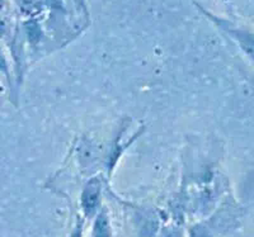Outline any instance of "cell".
<instances>
[{"instance_id":"6da1fadb","label":"cell","mask_w":254,"mask_h":237,"mask_svg":"<svg viewBox=\"0 0 254 237\" xmlns=\"http://www.w3.org/2000/svg\"><path fill=\"white\" fill-rule=\"evenodd\" d=\"M98 184L94 182L89 183L83 194V208L87 214H92L95 209L97 200H98Z\"/></svg>"},{"instance_id":"7a4b0ae2","label":"cell","mask_w":254,"mask_h":237,"mask_svg":"<svg viewBox=\"0 0 254 237\" xmlns=\"http://www.w3.org/2000/svg\"><path fill=\"white\" fill-rule=\"evenodd\" d=\"M95 237H110V227L107 218L101 214L95 223Z\"/></svg>"}]
</instances>
